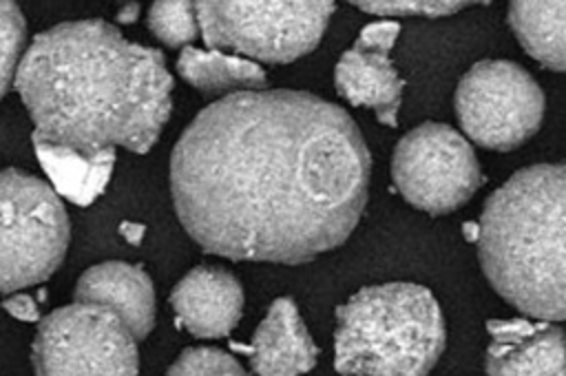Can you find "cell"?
Returning a JSON list of instances; mask_svg holds the SVG:
<instances>
[{
	"mask_svg": "<svg viewBox=\"0 0 566 376\" xmlns=\"http://www.w3.org/2000/svg\"><path fill=\"white\" fill-rule=\"evenodd\" d=\"M369 170L367 144L340 106L301 91H241L186 126L170 190L206 252L303 263L352 234Z\"/></svg>",
	"mask_w": 566,
	"mask_h": 376,
	"instance_id": "obj_1",
	"label": "cell"
},
{
	"mask_svg": "<svg viewBox=\"0 0 566 376\" xmlns=\"http://www.w3.org/2000/svg\"><path fill=\"white\" fill-rule=\"evenodd\" d=\"M33 139L84 155L146 153L172 108V75L157 49L104 20L62 22L35 35L15 73Z\"/></svg>",
	"mask_w": 566,
	"mask_h": 376,
	"instance_id": "obj_2",
	"label": "cell"
},
{
	"mask_svg": "<svg viewBox=\"0 0 566 376\" xmlns=\"http://www.w3.org/2000/svg\"><path fill=\"white\" fill-rule=\"evenodd\" d=\"M478 252L493 290L533 318H566V164L509 177L484 203Z\"/></svg>",
	"mask_w": 566,
	"mask_h": 376,
	"instance_id": "obj_3",
	"label": "cell"
},
{
	"mask_svg": "<svg viewBox=\"0 0 566 376\" xmlns=\"http://www.w3.org/2000/svg\"><path fill=\"white\" fill-rule=\"evenodd\" d=\"M444 338L440 305L427 288L367 285L336 310L334 367L358 376H427Z\"/></svg>",
	"mask_w": 566,
	"mask_h": 376,
	"instance_id": "obj_4",
	"label": "cell"
},
{
	"mask_svg": "<svg viewBox=\"0 0 566 376\" xmlns=\"http://www.w3.org/2000/svg\"><path fill=\"white\" fill-rule=\"evenodd\" d=\"M208 49L292 62L323 38L334 2H195Z\"/></svg>",
	"mask_w": 566,
	"mask_h": 376,
	"instance_id": "obj_5",
	"label": "cell"
},
{
	"mask_svg": "<svg viewBox=\"0 0 566 376\" xmlns=\"http://www.w3.org/2000/svg\"><path fill=\"white\" fill-rule=\"evenodd\" d=\"M2 188V292L49 279L64 259L71 226L60 197L42 179L7 168Z\"/></svg>",
	"mask_w": 566,
	"mask_h": 376,
	"instance_id": "obj_6",
	"label": "cell"
},
{
	"mask_svg": "<svg viewBox=\"0 0 566 376\" xmlns=\"http://www.w3.org/2000/svg\"><path fill=\"white\" fill-rule=\"evenodd\" d=\"M35 376H139L137 338L111 310L71 303L46 314L33 338Z\"/></svg>",
	"mask_w": 566,
	"mask_h": 376,
	"instance_id": "obj_7",
	"label": "cell"
},
{
	"mask_svg": "<svg viewBox=\"0 0 566 376\" xmlns=\"http://www.w3.org/2000/svg\"><path fill=\"white\" fill-rule=\"evenodd\" d=\"M455 113L475 144L513 150L539 128L544 93L522 66L509 60H482L458 82Z\"/></svg>",
	"mask_w": 566,
	"mask_h": 376,
	"instance_id": "obj_8",
	"label": "cell"
},
{
	"mask_svg": "<svg viewBox=\"0 0 566 376\" xmlns=\"http://www.w3.org/2000/svg\"><path fill=\"white\" fill-rule=\"evenodd\" d=\"M391 175L398 192L429 215H444L464 206L482 181L471 144L438 122L411 128L396 144Z\"/></svg>",
	"mask_w": 566,
	"mask_h": 376,
	"instance_id": "obj_9",
	"label": "cell"
},
{
	"mask_svg": "<svg viewBox=\"0 0 566 376\" xmlns=\"http://www.w3.org/2000/svg\"><path fill=\"white\" fill-rule=\"evenodd\" d=\"M400 27L389 20L367 24L334 69L338 93L354 106H367L385 126L398 124L405 82L396 73L389 51Z\"/></svg>",
	"mask_w": 566,
	"mask_h": 376,
	"instance_id": "obj_10",
	"label": "cell"
},
{
	"mask_svg": "<svg viewBox=\"0 0 566 376\" xmlns=\"http://www.w3.org/2000/svg\"><path fill=\"white\" fill-rule=\"evenodd\" d=\"M170 305L197 338L228 336L243 312V288L226 270L197 265L172 288Z\"/></svg>",
	"mask_w": 566,
	"mask_h": 376,
	"instance_id": "obj_11",
	"label": "cell"
},
{
	"mask_svg": "<svg viewBox=\"0 0 566 376\" xmlns=\"http://www.w3.org/2000/svg\"><path fill=\"white\" fill-rule=\"evenodd\" d=\"M489 332V376H566V336L557 325L493 321Z\"/></svg>",
	"mask_w": 566,
	"mask_h": 376,
	"instance_id": "obj_12",
	"label": "cell"
},
{
	"mask_svg": "<svg viewBox=\"0 0 566 376\" xmlns=\"http://www.w3.org/2000/svg\"><path fill=\"white\" fill-rule=\"evenodd\" d=\"M75 301L115 312L137 341L155 325V290L150 276L124 261H104L88 268L75 285Z\"/></svg>",
	"mask_w": 566,
	"mask_h": 376,
	"instance_id": "obj_13",
	"label": "cell"
},
{
	"mask_svg": "<svg viewBox=\"0 0 566 376\" xmlns=\"http://www.w3.org/2000/svg\"><path fill=\"white\" fill-rule=\"evenodd\" d=\"M259 376H298L314 367L316 345L292 299H276L245 347Z\"/></svg>",
	"mask_w": 566,
	"mask_h": 376,
	"instance_id": "obj_14",
	"label": "cell"
},
{
	"mask_svg": "<svg viewBox=\"0 0 566 376\" xmlns=\"http://www.w3.org/2000/svg\"><path fill=\"white\" fill-rule=\"evenodd\" d=\"M509 24L528 55L566 73V2H511Z\"/></svg>",
	"mask_w": 566,
	"mask_h": 376,
	"instance_id": "obj_15",
	"label": "cell"
},
{
	"mask_svg": "<svg viewBox=\"0 0 566 376\" xmlns=\"http://www.w3.org/2000/svg\"><path fill=\"white\" fill-rule=\"evenodd\" d=\"M179 75L195 88L206 93H241L256 91L265 84V71L239 55H228L219 49L186 46L177 60Z\"/></svg>",
	"mask_w": 566,
	"mask_h": 376,
	"instance_id": "obj_16",
	"label": "cell"
},
{
	"mask_svg": "<svg viewBox=\"0 0 566 376\" xmlns=\"http://www.w3.org/2000/svg\"><path fill=\"white\" fill-rule=\"evenodd\" d=\"M35 153L55 188L75 203H91L108 181L115 153L84 155L33 139Z\"/></svg>",
	"mask_w": 566,
	"mask_h": 376,
	"instance_id": "obj_17",
	"label": "cell"
},
{
	"mask_svg": "<svg viewBox=\"0 0 566 376\" xmlns=\"http://www.w3.org/2000/svg\"><path fill=\"white\" fill-rule=\"evenodd\" d=\"M148 27L168 46H184L201 31L192 2H155L148 11Z\"/></svg>",
	"mask_w": 566,
	"mask_h": 376,
	"instance_id": "obj_18",
	"label": "cell"
},
{
	"mask_svg": "<svg viewBox=\"0 0 566 376\" xmlns=\"http://www.w3.org/2000/svg\"><path fill=\"white\" fill-rule=\"evenodd\" d=\"M166 376H245L243 367L217 347H188Z\"/></svg>",
	"mask_w": 566,
	"mask_h": 376,
	"instance_id": "obj_19",
	"label": "cell"
},
{
	"mask_svg": "<svg viewBox=\"0 0 566 376\" xmlns=\"http://www.w3.org/2000/svg\"><path fill=\"white\" fill-rule=\"evenodd\" d=\"M0 35H2V93L15 82L18 62H22L24 44V18L13 2L0 4Z\"/></svg>",
	"mask_w": 566,
	"mask_h": 376,
	"instance_id": "obj_20",
	"label": "cell"
},
{
	"mask_svg": "<svg viewBox=\"0 0 566 376\" xmlns=\"http://www.w3.org/2000/svg\"><path fill=\"white\" fill-rule=\"evenodd\" d=\"M354 7H358L360 11L374 13V15H382V18H394V15H424V18H440V15H451L464 7H469V2H422V0H413V2H354Z\"/></svg>",
	"mask_w": 566,
	"mask_h": 376,
	"instance_id": "obj_21",
	"label": "cell"
},
{
	"mask_svg": "<svg viewBox=\"0 0 566 376\" xmlns=\"http://www.w3.org/2000/svg\"><path fill=\"white\" fill-rule=\"evenodd\" d=\"M4 307L9 314L22 321H35L38 318V303L29 294H13L4 301Z\"/></svg>",
	"mask_w": 566,
	"mask_h": 376,
	"instance_id": "obj_22",
	"label": "cell"
},
{
	"mask_svg": "<svg viewBox=\"0 0 566 376\" xmlns=\"http://www.w3.org/2000/svg\"><path fill=\"white\" fill-rule=\"evenodd\" d=\"M135 15H137V7H135V4H126V7L119 11L117 20H119V22H133Z\"/></svg>",
	"mask_w": 566,
	"mask_h": 376,
	"instance_id": "obj_23",
	"label": "cell"
},
{
	"mask_svg": "<svg viewBox=\"0 0 566 376\" xmlns=\"http://www.w3.org/2000/svg\"><path fill=\"white\" fill-rule=\"evenodd\" d=\"M343 376H358V374H343Z\"/></svg>",
	"mask_w": 566,
	"mask_h": 376,
	"instance_id": "obj_24",
	"label": "cell"
}]
</instances>
